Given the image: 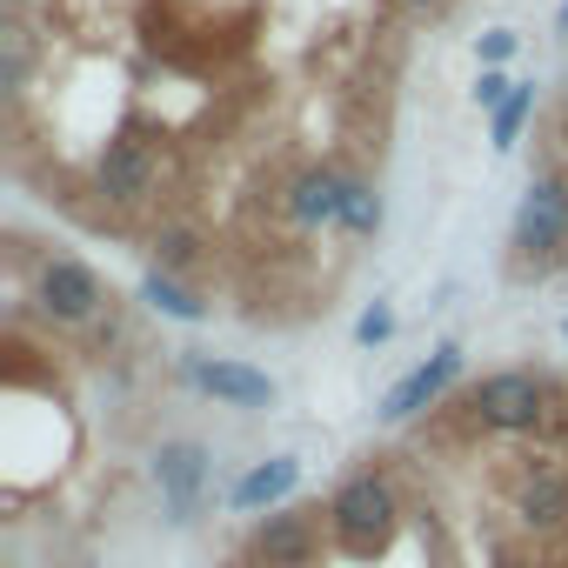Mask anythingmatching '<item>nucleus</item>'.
<instances>
[{
	"label": "nucleus",
	"mask_w": 568,
	"mask_h": 568,
	"mask_svg": "<svg viewBox=\"0 0 568 568\" xmlns=\"http://www.w3.org/2000/svg\"><path fill=\"white\" fill-rule=\"evenodd\" d=\"M201 254H207V241H201L187 221L154 227V241H148V267H161V274H194V267H201Z\"/></svg>",
	"instance_id": "obj_14"
},
{
	"label": "nucleus",
	"mask_w": 568,
	"mask_h": 568,
	"mask_svg": "<svg viewBox=\"0 0 568 568\" xmlns=\"http://www.w3.org/2000/svg\"><path fill=\"white\" fill-rule=\"evenodd\" d=\"M402 8H408V14H442L448 0H402Z\"/></svg>",
	"instance_id": "obj_22"
},
{
	"label": "nucleus",
	"mask_w": 568,
	"mask_h": 568,
	"mask_svg": "<svg viewBox=\"0 0 568 568\" xmlns=\"http://www.w3.org/2000/svg\"><path fill=\"white\" fill-rule=\"evenodd\" d=\"M328 535H335V548L348 555V561H375L388 541H395V528H402V501H395V481L388 475H375V468H362V475H348L335 495H328Z\"/></svg>",
	"instance_id": "obj_1"
},
{
	"label": "nucleus",
	"mask_w": 568,
	"mask_h": 568,
	"mask_svg": "<svg viewBox=\"0 0 568 568\" xmlns=\"http://www.w3.org/2000/svg\"><path fill=\"white\" fill-rule=\"evenodd\" d=\"M88 342H94V355H108V348L121 342V302H114V308H108V315H101V322L88 328Z\"/></svg>",
	"instance_id": "obj_21"
},
{
	"label": "nucleus",
	"mask_w": 568,
	"mask_h": 568,
	"mask_svg": "<svg viewBox=\"0 0 568 568\" xmlns=\"http://www.w3.org/2000/svg\"><path fill=\"white\" fill-rule=\"evenodd\" d=\"M28 308H34L48 328L88 335V328L114 308V288L101 281V267H94V261H81V254H41L34 288H28Z\"/></svg>",
	"instance_id": "obj_2"
},
{
	"label": "nucleus",
	"mask_w": 568,
	"mask_h": 568,
	"mask_svg": "<svg viewBox=\"0 0 568 568\" xmlns=\"http://www.w3.org/2000/svg\"><path fill=\"white\" fill-rule=\"evenodd\" d=\"M295 488H302V455H267V462H247V468L234 475L227 508L261 521V515H274V508H288Z\"/></svg>",
	"instance_id": "obj_10"
},
{
	"label": "nucleus",
	"mask_w": 568,
	"mask_h": 568,
	"mask_svg": "<svg viewBox=\"0 0 568 568\" xmlns=\"http://www.w3.org/2000/svg\"><path fill=\"white\" fill-rule=\"evenodd\" d=\"M561 274H568V261H561Z\"/></svg>",
	"instance_id": "obj_25"
},
{
	"label": "nucleus",
	"mask_w": 568,
	"mask_h": 568,
	"mask_svg": "<svg viewBox=\"0 0 568 568\" xmlns=\"http://www.w3.org/2000/svg\"><path fill=\"white\" fill-rule=\"evenodd\" d=\"M561 342H568V315H561Z\"/></svg>",
	"instance_id": "obj_24"
},
{
	"label": "nucleus",
	"mask_w": 568,
	"mask_h": 568,
	"mask_svg": "<svg viewBox=\"0 0 568 568\" xmlns=\"http://www.w3.org/2000/svg\"><path fill=\"white\" fill-rule=\"evenodd\" d=\"M388 335H395V308H388V302L362 308V322H355V342H362V348H382Z\"/></svg>",
	"instance_id": "obj_19"
},
{
	"label": "nucleus",
	"mask_w": 568,
	"mask_h": 568,
	"mask_svg": "<svg viewBox=\"0 0 568 568\" xmlns=\"http://www.w3.org/2000/svg\"><path fill=\"white\" fill-rule=\"evenodd\" d=\"M342 201H348V174H342V168H328V161L302 168V174H295V187H288V214H295V227H308V234L342 227Z\"/></svg>",
	"instance_id": "obj_11"
},
{
	"label": "nucleus",
	"mask_w": 568,
	"mask_h": 568,
	"mask_svg": "<svg viewBox=\"0 0 568 568\" xmlns=\"http://www.w3.org/2000/svg\"><path fill=\"white\" fill-rule=\"evenodd\" d=\"M94 187H101V201H114V207H148L154 187H161L154 148L134 141V134H108L101 154H94Z\"/></svg>",
	"instance_id": "obj_6"
},
{
	"label": "nucleus",
	"mask_w": 568,
	"mask_h": 568,
	"mask_svg": "<svg viewBox=\"0 0 568 568\" xmlns=\"http://www.w3.org/2000/svg\"><path fill=\"white\" fill-rule=\"evenodd\" d=\"M141 302L154 308V315H168V322H187V328H201L214 308L187 288V281L181 274H161V267H148V281H141Z\"/></svg>",
	"instance_id": "obj_13"
},
{
	"label": "nucleus",
	"mask_w": 568,
	"mask_h": 568,
	"mask_svg": "<svg viewBox=\"0 0 568 568\" xmlns=\"http://www.w3.org/2000/svg\"><path fill=\"white\" fill-rule=\"evenodd\" d=\"M515 48H521V34H515V28H495V34H481V41H475L481 68H501V61H515Z\"/></svg>",
	"instance_id": "obj_20"
},
{
	"label": "nucleus",
	"mask_w": 568,
	"mask_h": 568,
	"mask_svg": "<svg viewBox=\"0 0 568 568\" xmlns=\"http://www.w3.org/2000/svg\"><path fill=\"white\" fill-rule=\"evenodd\" d=\"M555 28H561V34H568V0H561V14H555Z\"/></svg>",
	"instance_id": "obj_23"
},
{
	"label": "nucleus",
	"mask_w": 568,
	"mask_h": 568,
	"mask_svg": "<svg viewBox=\"0 0 568 568\" xmlns=\"http://www.w3.org/2000/svg\"><path fill=\"white\" fill-rule=\"evenodd\" d=\"M508 247H515V274H548L555 261H568V174L528 181L515 227H508Z\"/></svg>",
	"instance_id": "obj_3"
},
{
	"label": "nucleus",
	"mask_w": 568,
	"mask_h": 568,
	"mask_svg": "<svg viewBox=\"0 0 568 568\" xmlns=\"http://www.w3.org/2000/svg\"><path fill=\"white\" fill-rule=\"evenodd\" d=\"M28 74H34V48H28V28L8 21L0 28V88H8V101L28 94Z\"/></svg>",
	"instance_id": "obj_15"
},
{
	"label": "nucleus",
	"mask_w": 568,
	"mask_h": 568,
	"mask_svg": "<svg viewBox=\"0 0 568 568\" xmlns=\"http://www.w3.org/2000/svg\"><path fill=\"white\" fill-rule=\"evenodd\" d=\"M515 521H521L528 535H561V528H568V475H561V468L521 475V488H515Z\"/></svg>",
	"instance_id": "obj_12"
},
{
	"label": "nucleus",
	"mask_w": 568,
	"mask_h": 568,
	"mask_svg": "<svg viewBox=\"0 0 568 568\" xmlns=\"http://www.w3.org/2000/svg\"><path fill=\"white\" fill-rule=\"evenodd\" d=\"M528 114H535V88H515V101L495 114V154H515V141H521V128H528Z\"/></svg>",
	"instance_id": "obj_17"
},
{
	"label": "nucleus",
	"mask_w": 568,
	"mask_h": 568,
	"mask_svg": "<svg viewBox=\"0 0 568 568\" xmlns=\"http://www.w3.org/2000/svg\"><path fill=\"white\" fill-rule=\"evenodd\" d=\"M181 375H187V388H201L207 402H221V408H241V415H261V408H274V375H261V368H247V362H227V355H181Z\"/></svg>",
	"instance_id": "obj_8"
},
{
	"label": "nucleus",
	"mask_w": 568,
	"mask_h": 568,
	"mask_svg": "<svg viewBox=\"0 0 568 568\" xmlns=\"http://www.w3.org/2000/svg\"><path fill=\"white\" fill-rule=\"evenodd\" d=\"M148 475H154L161 508H168V521H174V528L201 521V501H207V481H214V455H207L201 442H187V435L161 442V448L148 455Z\"/></svg>",
	"instance_id": "obj_5"
},
{
	"label": "nucleus",
	"mask_w": 568,
	"mask_h": 568,
	"mask_svg": "<svg viewBox=\"0 0 568 568\" xmlns=\"http://www.w3.org/2000/svg\"><path fill=\"white\" fill-rule=\"evenodd\" d=\"M342 234H355V241L382 234V194H375V181H362V174H348V201H342Z\"/></svg>",
	"instance_id": "obj_16"
},
{
	"label": "nucleus",
	"mask_w": 568,
	"mask_h": 568,
	"mask_svg": "<svg viewBox=\"0 0 568 568\" xmlns=\"http://www.w3.org/2000/svg\"><path fill=\"white\" fill-rule=\"evenodd\" d=\"M508 101H515V81H508L501 68H481V81H475V108H481V114L495 121V114H501Z\"/></svg>",
	"instance_id": "obj_18"
},
{
	"label": "nucleus",
	"mask_w": 568,
	"mask_h": 568,
	"mask_svg": "<svg viewBox=\"0 0 568 568\" xmlns=\"http://www.w3.org/2000/svg\"><path fill=\"white\" fill-rule=\"evenodd\" d=\"M322 508H274L254 521V561L261 568H315L322 561Z\"/></svg>",
	"instance_id": "obj_9"
},
{
	"label": "nucleus",
	"mask_w": 568,
	"mask_h": 568,
	"mask_svg": "<svg viewBox=\"0 0 568 568\" xmlns=\"http://www.w3.org/2000/svg\"><path fill=\"white\" fill-rule=\"evenodd\" d=\"M462 375H468V348H462V342H442L428 362H415V368H408V375L382 395V422H388V428H402V422L428 415V408H435V402L462 382Z\"/></svg>",
	"instance_id": "obj_7"
},
{
	"label": "nucleus",
	"mask_w": 568,
	"mask_h": 568,
	"mask_svg": "<svg viewBox=\"0 0 568 568\" xmlns=\"http://www.w3.org/2000/svg\"><path fill=\"white\" fill-rule=\"evenodd\" d=\"M548 402H555V388L535 368H495L468 388V415L481 435H541Z\"/></svg>",
	"instance_id": "obj_4"
}]
</instances>
